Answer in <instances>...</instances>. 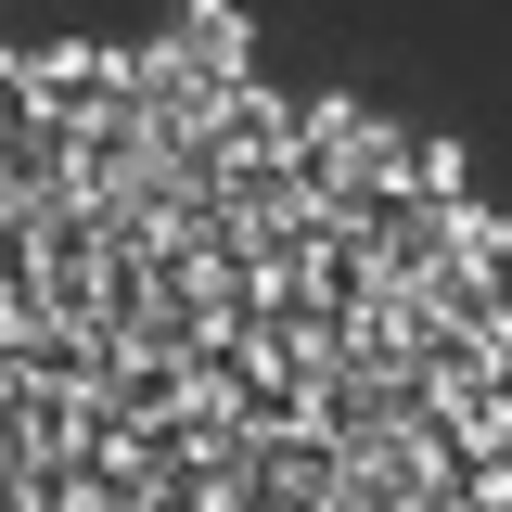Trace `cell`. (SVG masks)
Listing matches in <instances>:
<instances>
[{"label": "cell", "instance_id": "obj_1", "mask_svg": "<svg viewBox=\"0 0 512 512\" xmlns=\"http://www.w3.org/2000/svg\"><path fill=\"white\" fill-rule=\"evenodd\" d=\"M26 103L52 128H90L128 103V52H103V39H64V52H26Z\"/></svg>", "mask_w": 512, "mask_h": 512}]
</instances>
